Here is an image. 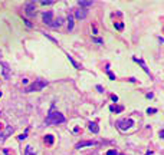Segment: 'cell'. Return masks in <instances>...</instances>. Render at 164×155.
I'll use <instances>...</instances> for the list:
<instances>
[{"label":"cell","mask_w":164,"mask_h":155,"mask_svg":"<svg viewBox=\"0 0 164 155\" xmlns=\"http://www.w3.org/2000/svg\"><path fill=\"white\" fill-rule=\"evenodd\" d=\"M26 138H27V132L22 133V135H20V136H19V139H20V141H22V139H26Z\"/></svg>","instance_id":"obj_22"},{"label":"cell","mask_w":164,"mask_h":155,"mask_svg":"<svg viewBox=\"0 0 164 155\" xmlns=\"http://www.w3.org/2000/svg\"><path fill=\"white\" fill-rule=\"evenodd\" d=\"M154 112H157L155 108H148V109H147V113H154Z\"/></svg>","instance_id":"obj_21"},{"label":"cell","mask_w":164,"mask_h":155,"mask_svg":"<svg viewBox=\"0 0 164 155\" xmlns=\"http://www.w3.org/2000/svg\"><path fill=\"white\" fill-rule=\"evenodd\" d=\"M160 136L164 139V129H161V131H160Z\"/></svg>","instance_id":"obj_23"},{"label":"cell","mask_w":164,"mask_h":155,"mask_svg":"<svg viewBox=\"0 0 164 155\" xmlns=\"http://www.w3.org/2000/svg\"><path fill=\"white\" fill-rule=\"evenodd\" d=\"M151 154H153V152H151V151H148V152H147L145 155H151Z\"/></svg>","instance_id":"obj_25"},{"label":"cell","mask_w":164,"mask_h":155,"mask_svg":"<svg viewBox=\"0 0 164 155\" xmlns=\"http://www.w3.org/2000/svg\"><path fill=\"white\" fill-rule=\"evenodd\" d=\"M1 128H3V125H1V123H0V129H1Z\"/></svg>","instance_id":"obj_26"},{"label":"cell","mask_w":164,"mask_h":155,"mask_svg":"<svg viewBox=\"0 0 164 155\" xmlns=\"http://www.w3.org/2000/svg\"><path fill=\"white\" fill-rule=\"evenodd\" d=\"M92 4H94V1H85V0L79 1V6H81V7H89V6H92Z\"/></svg>","instance_id":"obj_10"},{"label":"cell","mask_w":164,"mask_h":155,"mask_svg":"<svg viewBox=\"0 0 164 155\" xmlns=\"http://www.w3.org/2000/svg\"><path fill=\"white\" fill-rule=\"evenodd\" d=\"M132 125H134V121H132L131 118H128V119H122V121L118 122V128H120L121 131H125V129L131 128Z\"/></svg>","instance_id":"obj_3"},{"label":"cell","mask_w":164,"mask_h":155,"mask_svg":"<svg viewBox=\"0 0 164 155\" xmlns=\"http://www.w3.org/2000/svg\"><path fill=\"white\" fill-rule=\"evenodd\" d=\"M111 111H112V112H114V111H115V112H121V111H122V106H111Z\"/></svg>","instance_id":"obj_17"},{"label":"cell","mask_w":164,"mask_h":155,"mask_svg":"<svg viewBox=\"0 0 164 155\" xmlns=\"http://www.w3.org/2000/svg\"><path fill=\"white\" fill-rule=\"evenodd\" d=\"M89 131H92L94 133H98V132H99L98 125H97L95 122H91V123H89Z\"/></svg>","instance_id":"obj_9"},{"label":"cell","mask_w":164,"mask_h":155,"mask_svg":"<svg viewBox=\"0 0 164 155\" xmlns=\"http://www.w3.org/2000/svg\"><path fill=\"white\" fill-rule=\"evenodd\" d=\"M25 11H26V14H27V16H35V14H36V4H35L33 1L27 3V6H26Z\"/></svg>","instance_id":"obj_4"},{"label":"cell","mask_w":164,"mask_h":155,"mask_svg":"<svg viewBox=\"0 0 164 155\" xmlns=\"http://www.w3.org/2000/svg\"><path fill=\"white\" fill-rule=\"evenodd\" d=\"M52 17H53L52 11H46V13H43V22L46 23V24H49V26L53 23V19H52Z\"/></svg>","instance_id":"obj_5"},{"label":"cell","mask_w":164,"mask_h":155,"mask_svg":"<svg viewBox=\"0 0 164 155\" xmlns=\"http://www.w3.org/2000/svg\"><path fill=\"white\" fill-rule=\"evenodd\" d=\"M55 23H52V24H51V26H52V27H59V26H61V24H62V19H61V17H59V19H58V20H53Z\"/></svg>","instance_id":"obj_14"},{"label":"cell","mask_w":164,"mask_h":155,"mask_svg":"<svg viewBox=\"0 0 164 155\" xmlns=\"http://www.w3.org/2000/svg\"><path fill=\"white\" fill-rule=\"evenodd\" d=\"M68 30H69V32L74 30V17H71V16H69V19H68Z\"/></svg>","instance_id":"obj_11"},{"label":"cell","mask_w":164,"mask_h":155,"mask_svg":"<svg viewBox=\"0 0 164 155\" xmlns=\"http://www.w3.org/2000/svg\"><path fill=\"white\" fill-rule=\"evenodd\" d=\"M66 119L64 116V113L58 111H51L46 116V123L48 125H59V123H64Z\"/></svg>","instance_id":"obj_1"},{"label":"cell","mask_w":164,"mask_h":155,"mask_svg":"<svg viewBox=\"0 0 164 155\" xmlns=\"http://www.w3.org/2000/svg\"><path fill=\"white\" fill-rule=\"evenodd\" d=\"M95 144L97 142H94V141H82V142L77 144V148L81 149V148H85V146H92V145H95Z\"/></svg>","instance_id":"obj_7"},{"label":"cell","mask_w":164,"mask_h":155,"mask_svg":"<svg viewBox=\"0 0 164 155\" xmlns=\"http://www.w3.org/2000/svg\"><path fill=\"white\" fill-rule=\"evenodd\" d=\"M0 96H1V92H0Z\"/></svg>","instance_id":"obj_27"},{"label":"cell","mask_w":164,"mask_h":155,"mask_svg":"<svg viewBox=\"0 0 164 155\" xmlns=\"http://www.w3.org/2000/svg\"><path fill=\"white\" fill-rule=\"evenodd\" d=\"M25 155H36V152L32 149V146L29 145V146H26V149H25Z\"/></svg>","instance_id":"obj_12"},{"label":"cell","mask_w":164,"mask_h":155,"mask_svg":"<svg viewBox=\"0 0 164 155\" xmlns=\"http://www.w3.org/2000/svg\"><path fill=\"white\" fill-rule=\"evenodd\" d=\"M88 14V11L85 10V9H78V10H75V17L77 19H85Z\"/></svg>","instance_id":"obj_6"},{"label":"cell","mask_w":164,"mask_h":155,"mask_svg":"<svg viewBox=\"0 0 164 155\" xmlns=\"http://www.w3.org/2000/svg\"><path fill=\"white\" fill-rule=\"evenodd\" d=\"M12 132H13V128H12V126H7L4 132L0 133V141H1V139H4V138H7V135H10Z\"/></svg>","instance_id":"obj_8"},{"label":"cell","mask_w":164,"mask_h":155,"mask_svg":"<svg viewBox=\"0 0 164 155\" xmlns=\"http://www.w3.org/2000/svg\"><path fill=\"white\" fill-rule=\"evenodd\" d=\"M115 27H117L118 30H122V29H124V24H122V23H115Z\"/></svg>","instance_id":"obj_18"},{"label":"cell","mask_w":164,"mask_h":155,"mask_svg":"<svg viewBox=\"0 0 164 155\" xmlns=\"http://www.w3.org/2000/svg\"><path fill=\"white\" fill-rule=\"evenodd\" d=\"M108 75H109V78H111V79H115V76H114V75H112V73H111L109 70H108Z\"/></svg>","instance_id":"obj_24"},{"label":"cell","mask_w":164,"mask_h":155,"mask_svg":"<svg viewBox=\"0 0 164 155\" xmlns=\"http://www.w3.org/2000/svg\"><path fill=\"white\" fill-rule=\"evenodd\" d=\"M48 85V82L43 80V79H36L35 82H33L30 86H27L26 88V92H33V90H40V89H43L45 86Z\"/></svg>","instance_id":"obj_2"},{"label":"cell","mask_w":164,"mask_h":155,"mask_svg":"<svg viewBox=\"0 0 164 155\" xmlns=\"http://www.w3.org/2000/svg\"><path fill=\"white\" fill-rule=\"evenodd\" d=\"M107 155H117V151L115 149H109L108 152H107Z\"/></svg>","instance_id":"obj_20"},{"label":"cell","mask_w":164,"mask_h":155,"mask_svg":"<svg viewBox=\"0 0 164 155\" xmlns=\"http://www.w3.org/2000/svg\"><path fill=\"white\" fill-rule=\"evenodd\" d=\"M40 4L42 6H51V4H53V1H40Z\"/></svg>","instance_id":"obj_19"},{"label":"cell","mask_w":164,"mask_h":155,"mask_svg":"<svg viewBox=\"0 0 164 155\" xmlns=\"http://www.w3.org/2000/svg\"><path fill=\"white\" fill-rule=\"evenodd\" d=\"M1 66H3V72H4V78H9V67H7V65L3 63Z\"/></svg>","instance_id":"obj_15"},{"label":"cell","mask_w":164,"mask_h":155,"mask_svg":"<svg viewBox=\"0 0 164 155\" xmlns=\"http://www.w3.org/2000/svg\"><path fill=\"white\" fill-rule=\"evenodd\" d=\"M45 141H46L48 144H53V135H46Z\"/></svg>","instance_id":"obj_16"},{"label":"cell","mask_w":164,"mask_h":155,"mask_svg":"<svg viewBox=\"0 0 164 155\" xmlns=\"http://www.w3.org/2000/svg\"><path fill=\"white\" fill-rule=\"evenodd\" d=\"M134 60H135V62H138V63H140V65H141V66H142V69H144V70H145V72H147V73H150V70H148V69H147V66H145V63H144V62H142L141 59H137V57H134Z\"/></svg>","instance_id":"obj_13"}]
</instances>
